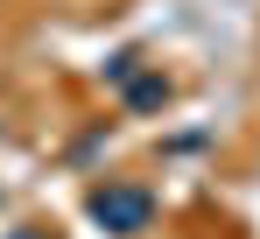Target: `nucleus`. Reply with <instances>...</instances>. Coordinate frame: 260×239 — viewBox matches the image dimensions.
<instances>
[{
  "instance_id": "1",
  "label": "nucleus",
  "mask_w": 260,
  "mask_h": 239,
  "mask_svg": "<svg viewBox=\"0 0 260 239\" xmlns=\"http://www.w3.org/2000/svg\"><path fill=\"white\" fill-rule=\"evenodd\" d=\"M85 218L99 232H113V239H141L155 225V190H148V183H91Z\"/></svg>"
},
{
  "instance_id": "2",
  "label": "nucleus",
  "mask_w": 260,
  "mask_h": 239,
  "mask_svg": "<svg viewBox=\"0 0 260 239\" xmlns=\"http://www.w3.org/2000/svg\"><path fill=\"white\" fill-rule=\"evenodd\" d=\"M169 99H176V84L162 78V71H148V64H141V71L120 84V106H127V113H162Z\"/></svg>"
},
{
  "instance_id": "3",
  "label": "nucleus",
  "mask_w": 260,
  "mask_h": 239,
  "mask_svg": "<svg viewBox=\"0 0 260 239\" xmlns=\"http://www.w3.org/2000/svg\"><path fill=\"white\" fill-rule=\"evenodd\" d=\"M134 71H141V49H113L106 56V84H127Z\"/></svg>"
},
{
  "instance_id": "4",
  "label": "nucleus",
  "mask_w": 260,
  "mask_h": 239,
  "mask_svg": "<svg viewBox=\"0 0 260 239\" xmlns=\"http://www.w3.org/2000/svg\"><path fill=\"white\" fill-rule=\"evenodd\" d=\"M7 239H49V232H36V225H21V232H7Z\"/></svg>"
}]
</instances>
